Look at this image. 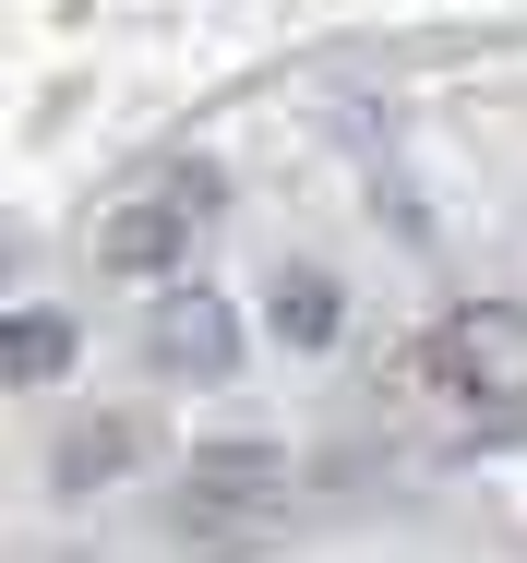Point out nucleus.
Masks as SVG:
<instances>
[{
	"label": "nucleus",
	"mask_w": 527,
	"mask_h": 563,
	"mask_svg": "<svg viewBox=\"0 0 527 563\" xmlns=\"http://www.w3.org/2000/svg\"><path fill=\"white\" fill-rule=\"evenodd\" d=\"M408 384H431L443 408H516L527 396V312L516 300H468L408 347Z\"/></svg>",
	"instance_id": "obj_1"
},
{
	"label": "nucleus",
	"mask_w": 527,
	"mask_h": 563,
	"mask_svg": "<svg viewBox=\"0 0 527 563\" xmlns=\"http://www.w3.org/2000/svg\"><path fill=\"white\" fill-rule=\"evenodd\" d=\"M205 217H216V168H156L144 192H120V205H108L97 264H108V276H168V264L205 240Z\"/></svg>",
	"instance_id": "obj_2"
},
{
	"label": "nucleus",
	"mask_w": 527,
	"mask_h": 563,
	"mask_svg": "<svg viewBox=\"0 0 527 563\" xmlns=\"http://www.w3.org/2000/svg\"><path fill=\"white\" fill-rule=\"evenodd\" d=\"M144 347H156V360H168V372H240V324H228V300H216V288H168V300H156V324H144Z\"/></svg>",
	"instance_id": "obj_3"
},
{
	"label": "nucleus",
	"mask_w": 527,
	"mask_h": 563,
	"mask_svg": "<svg viewBox=\"0 0 527 563\" xmlns=\"http://www.w3.org/2000/svg\"><path fill=\"white\" fill-rule=\"evenodd\" d=\"M336 276H276V336L288 347H336Z\"/></svg>",
	"instance_id": "obj_4"
},
{
	"label": "nucleus",
	"mask_w": 527,
	"mask_h": 563,
	"mask_svg": "<svg viewBox=\"0 0 527 563\" xmlns=\"http://www.w3.org/2000/svg\"><path fill=\"white\" fill-rule=\"evenodd\" d=\"M61 360H73V324H61V312H24V324H12V372H24V384H48Z\"/></svg>",
	"instance_id": "obj_5"
}]
</instances>
